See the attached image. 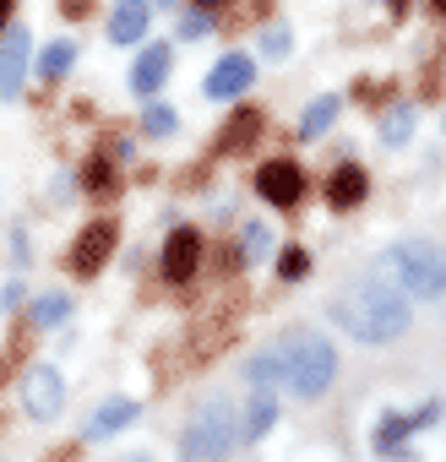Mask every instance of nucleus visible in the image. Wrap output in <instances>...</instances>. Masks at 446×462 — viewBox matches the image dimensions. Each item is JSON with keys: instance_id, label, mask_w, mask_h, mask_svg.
Listing matches in <instances>:
<instances>
[{"instance_id": "f257e3e1", "label": "nucleus", "mask_w": 446, "mask_h": 462, "mask_svg": "<svg viewBox=\"0 0 446 462\" xmlns=\"http://www.w3.org/2000/svg\"><path fill=\"white\" fill-rule=\"evenodd\" d=\"M332 321H338L354 343H392V337H403V332H408L413 310H408V300H403L381 273H370V278H359L354 289H343V294H338Z\"/></svg>"}, {"instance_id": "f03ea898", "label": "nucleus", "mask_w": 446, "mask_h": 462, "mask_svg": "<svg viewBox=\"0 0 446 462\" xmlns=\"http://www.w3.org/2000/svg\"><path fill=\"white\" fill-rule=\"evenodd\" d=\"M376 273H381L403 300H419V305L446 300V256H441V245H435V240L408 235V240L386 245V251H381V262H376Z\"/></svg>"}, {"instance_id": "7ed1b4c3", "label": "nucleus", "mask_w": 446, "mask_h": 462, "mask_svg": "<svg viewBox=\"0 0 446 462\" xmlns=\"http://www.w3.org/2000/svg\"><path fill=\"white\" fill-rule=\"evenodd\" d=\"M235 446H240L235 402H229V397H207V402L190 413L185 435H180V457H185V462H223Z\"/></svg>"}, {"instance_id": "20e7f679", "label": "nucleus", "mask_w": 446, "mask_h": 462, "mask_svg": "<svg viewBox=\"0 0 446 462\" xmlns=\"http://www.w3.org/2000/svg\"><path fill=\"white\" fill-rule=\"evenodd\" d=\"M283 365H289V392L294 397H321L332 386V375H338L332 343L321 332H311V327H294L283 337Z\"/></svg>"}, {"instance_id": "39448f33", "label": "nucleus", "mask_w": 446, "mask_h": 462, "mask_svg": "<svg viewBox=\"0 0 446 462\" xmlns=\"http://www.w3.org/2000/svg\"><path fill=\"white\" fill-rule=\"evenodd\" d=\"M60 408H66V381H60V370H55V365H33V370L23 375V413L39 419V424H50Z\"/></svg>"}, {"instance_id": "423d86ee", "label": "nucleus", "mask_w": 446, "mask_h": 462, "mask_svg": "<svg viewBox=\"0 0 446 462\" xmlns=\"http://www.w3.org/2000/svg\"><path fill=\"white\" fill-rule=\"evenodd\" d=\"M435 413H441L435 402H424L419 413H381V424H376V435H370V451H376V457H408L403 435H413V430L430 424Z\"/></svg>"}, {"instance_id": "0eeeda50", "label": "nucleus", "mask_w": 446, "mask_h": 462, "mask_svg": "<svg viewBox=\"0 0 446 462\" xmlns=\"http://www.w3.org/2000/svg\"><path fill=\"white\" fill-rule=\"evenodd\" d=\"M109 256H115V223H104V217H98V223H88L82 235L71 240V267H77L82 278H93Z\"/></svg>"}, {"instance_id": "6e6552de", "label": "nucleus", "mask_w": 446, "mask_h": 462, "mask_svg": "<svg viewBox=\"0 0 446 462\" xmlns=\"http://www.w3.org/2000/svg\"><path fill=\"white\" fill-rule=\"evenodd\" d=\"M256 190H262V201H273V207H294L300 190H305V174H300V163L273 158V163L256 169Z\"/></svg>"}, {"instance_id": "1a4fd4ad", "label": "nucleus", "mask_w": 446, "mask_h": 462, "mask_svg": "<svg viewBox=\"0 0 446 462\" xmlns=\"http://www.w3.org/2000/svg\"><path fill=\"white\" fill-rule=\"evenodd\" d=\"M251 82H256V60H251V55H223V60L207 71V98L229 104V98H240Z\"/></svg>"}, {"instance_id": "9d476101", "label": "nucleus", "mask_w": 446, "mask_h": 462, "mask_svg": "<svg viewBox=\"0 0 446 462\" xmlns=\"http://www.w3.org/2000/svg\"><path fill=\"white\" fill-rule=\"evenodd\" d=\"M196 267H201V235H196V228H174V235L163 240V278L185 283Z\"/></svg>"}, {"instance_id": "9b49d317", "label": "nucleus", "mask_w": 446, "mask_h": 462, "mask_svg": "<svg viewBox=\"0 0 446 462\" xmlns=\"http://www.w3.org/2000/svg\"><path fill=\"white\" fill-rule=\"evenodd\" d=\"M28 28H12L6 44H0V98H12L23 88V71H28Z\"/></svg>"}, {"instance_id": "f8f14e48", "label": "nucleus", "mask_w": 446, "mask_h": 462, "mask_svg": "<svg viewBox=\"0 0 446 462\" xmlns=\"http://www.w3.org/2000/svg\"><path fill=\"white\" fill-rule=\"evenodd\" d=\"M169 66H174V50H169V44H153V50H142V60L131 66V88H136L142 98H153V93L169 82Z\"/></svg>"}, {"instance_id": "ddd939ff", "label": "nucleus", "mask_w": 446, "mask_h": 462, "mask_svg": "<svg viewBox=\"0 0 446 462\" xmlns=\"http://www.w3.org/2000/svg\"><path fill=\"white\" fill-rule=\"evenodd\" d=\"M365 196H370V180H365V169H359V163H343V169H332V180H327V201H332L338 212L359 207Z\"/></svg>"}, {"instance_id": "4468645a", "label": "nucleus", "mask_w": 446, "mask_h": 462, "mask_svg": "<svg viewBox=\"0 0 446 462\" xmlns=\"http://www.w3.org/2000/svg\"><path fill=\"white\" fill-rule=\"evenodd\" d=\"M246 381H251L256 392H278V386H289L283 348H262V354H251V359H246Z\"/></svg>"}, {"instance_id": "2eb2a0df", "label": "nucleus", "mask_w": 446, "mask_h": 462, "mask_svg": "<svg viewBox=\"0 0 446 462\" xmlns=\"http://www.w3.org/2000/svg\"><path fill=\"white\" fill-rule=\"evenodd\" d=\"M131 419H136V402H131V397H109V402H104V408L88 419L82 440H109V435H120Z\"/></svg>"}, {"instance_id": "dca6fc26", "label": "nucleus", "mask_w": 446, "mask_h": 462, "mask_svg": "<svg viewBox=\"0 0 446 462\" xmlns=\"http://www.w3.org/2000/svg\"><path fill=\"white\" fill-rule=\"evenodd\" d=\"M273 419H278V397H273V392H251V397H246V419H240V440H246V446L262 440V435L273 430Z\"/></svg>"}, {"instance_id": "f3484780", "label": "nucleus", "mask_w": 446, "mask_h": 462, "mask_svg": "<svg viewBox=\"0 0 446 462\" xmlns=\"http://www.w3.org/2000/svg\"><path fill=\"white\" fill-rule=\"evenodd\" d=\"M147 6H142V0H131V6H115V17H109V39L115 44H136L142 33H147Z\"/></svg>"}, {"instance_id": "a211bd4d", "label": "nucleus", "mask_w": 446, "mask_h": 462, "mask_svg": "<svg viewBox=\"0 0 446 462\" xmlns=\"http://www.w3.org/2000/svg\"><path fill=\"white\" fill-rule=\"evenodd\" d=\"M256 131H262V115H256V109H240V115H229V125H223V136H218V152H235V147L256 142Z\"/></svg>"}, {"instance_id": "6ab92c4d", "label": "nucleus", "mask_w": 446, "mask_h": 462, "mask_svg": "<svg viewBox=\"0 0 446 462\" xmlns=\"http://www.w3.org/2000/svg\"><path fill=\"white\" fill-rule=\"evenodd\" d=\"M332 120H338V98L327 93V98H316V104L305 109V120H300V136H305V142H316V136H321Z\"/></svg>"}, {"instance_id": "aec40b11", "label": "nucleus", "mask_w": 446, "mask_h": 462, "mask_svg": "<svg viewBox=\"0 0 446 462\" xmlns=\"http://www.w3.org/2000/svg\"><path fill=\"white\" fill-rule=\"evenodd\" d=\"M71 60H77V44H66V39H60V44H50V50L39 55V77H44V82H55V77H66V71H71Z\"/></svg>"}, {"instance_id": "412c9836", "label": "nucleus", "mask_w": 446, "mask_h": 462, "mask_svg": "<svg viewBox=\"0 0 446 462\" xmlns=\"http://www.w3.org/2000/svg\"><path fill=\"white\" fill-rule=\"evenodd\" d=\"M278 278H283V283H305V278H311V256H305L300 245H289V251L278 256Z\"/></svg>"}, {"instance_id": "4be33fe9", "label": "nucleus", "mask_w": 446, "mask_h": 462, "mask_svg": "<svg viewBox=\"0 0 446 462\" xmlns=\"http://www.w3.org/2000/svg\"><path fill=\"white\" fill-rule=\"evenodd\" d=\"M174 125H180V120H174L169 104H147V109H142V131H147V136H169Z\"/></svg>"}, {"instance_id": "5701e85b", "label": "nucleus", "mask_w": 446, "mask_h": 462, "mask_svg": "<svg viewBox=\"0 0 446 462\" xmlns=\"http://www.w3.org/2000/svg\"><path fill=\"white\" fill-rule=\"evenodd\" d=\"M66 310H71V305H66V294H44V300L33 305V327H60V321H66Z\"/></svg>"}, {"instance_id": "b1692460", "label": "nucleus", "mask_w": 446, "mask_h": 462, "mask_svg": "<svg viewBox=\"0 0 446 462\" xmlns=\"http://www.w3.org/2000/svg\"><path fill=\"white\" fill-rule=\"evenodd\" d=\"M289 50H294V33H289L283 23H273V28L262 33V55H267V60H283Z\"/></svg>"}, {"instance_id": "393cba45", "label": "nucleus", "mask_w": 446, "mask_h": 462, "mask_svg": "<svg viewBox=\"0 0 446 462\" xmlns=\"http://www.w3.org/2000/svg\"><path fill=\"white\" fill-rule=\"evenodd\" d=\"M408 131H413V109H392L386 115V125H381V136L397 147V142H408Z\"/></svg>"}, {"instance_id": "a878e982", "label": "nucleus", "mask_w": 446, "mask_h": 462, "mask_svg": "<svg viewBox=\"0 0 446 462\" xmlns=\"http://www.w3.org/2000/svg\"><path fill=\"white\" fill-rule=\"evenodd\" d=\"M88 190H93V196H109V190H115V169H109V158H93V163H88Z\"/></svg>"}, {"instance_id": "bb28decb", "label": "nucleus", "mask_w": 446, "mask_h": 462, "mask_svg": "<svg viewBox=\"0 0 446 462\" xmlns=\"http://www.w3.org/2000/svg\"><path fill=\"white\" fill-rule=\"evenodd\" d=\"M212 23H218V12H185L180 17V33L185 39H201V33H212Z\"/></svg>"}, {"instance_id": "cd10ccee", "label": "nucleus", "mask_w": 446, "mask_h": 462, "mask_svg": "<svg viewBox=\"0 0 446 462\" xmlns=\"http://www.w3.org/2000/svg\"><path fill=\"white\" fill-rule=\"evenodd\" d=\"M240 245H246V256H267V228H262V223H246Z\"/></svg>"}, {"instance_id": "c85d7f7f", "label": "nucleus", "mask_w": 446, "mask_h": 462, "mask_svg": "<svg viewBox=\"0 0 446 462\" xmlns=\"http://www.w3.org/2000/svg\"><path fill=\"white\" fill-rule=\"evenodd\" d=\"M12 23V0H0V28H6Z\"/></svg>"}, {"instance_id": "c756f323", "label": "nucleus", "mask_w": 446, "mask_h": 462, "mask_svg": "<svg viewBox=\"0 0 446 462\" xmlns=\"http://www.w3.org/2000/svg\"><path fill=\"white\" fill-rule=\"evenodd\" d=\"M50 462H71V451H55V457H50Z\"/></svg>"}, {"instance_id": "7c9ffc66", "label": "nucleus", "mask_w": 446, "mask_h": 462, "mask_svg": "<svg viewBox=\"0 0 446 462\" xmlns=\"http://www.w3.org/2000/svg\"><path fill=\"white\" fill-rule=\"evenodd\" d=\"M120 462H147V457H142V451H136V457H120Z\"/></svg>"}, {"instance_id": "2f4dec72", "label": "nucleus", "mask_w": 446, "mask_h": 462, "mask_svg": "<svg viewBox=\"0 0 446 462\" xmlns=\"http://www.w3.org/2000/svg\"><path fill=\"white\" fill-rule=\"evenodd\" d=\"M441 125H446V120H441Z\"/></svg>"}]
</instances>
